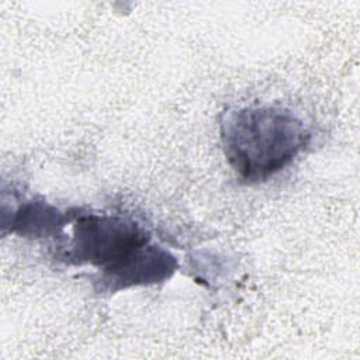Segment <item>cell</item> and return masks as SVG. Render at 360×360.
I'll list each match as a JSON object with an SVG mask.
<instances>
[{
	"mask_svg": "<svg viewBox=\"0 0 360 360\" xmlns=\"http://www.w3.org/2000/svg\"><path fill=\"white\" fill-rule=\"evenodd\" d=\"M65 222L66 218L55 207L30 201L17 210L11 221V231L22 236L46 238L53 233L58 235Z\"/></svg>",
	"mask_w": 360,
	"mask_h": 360,
	"instance_id": "cell-4",
	"label": "cell"
},
{
	"mask_svg": "<svg viewBox=\"0 0 360 360\" xmlns=\"http://www.w3.org/2000/svg\"><path fill=\"white\" fill-rule=\"evenodd\" d=\"M304 122L280 107H243L224 114L225 158L246 183H262L288 166L309 142Z\"/></svg>",
	"mask_w": 360,
	"mask_h": 360,
	"instance_id": "cell-1",
	"label": "cell"
},
{
	"mask_svg": "<svg viewBox=\"0 0 360 360\" xmlns=\"http://www.w3.org/2000/svg\"><path fill=\"white\" fill-rule=\"evenodd\" d=\"M176 267L177 262L169 252L146 243L117 264L101 270L100 281L104 290L117 291L163 281L174 273Z\"/></svg>",
	"mask_w": 360,
	"mask_h": 360,
	"instance_id": "cell-3",
	"label": "cell"
},
{
	"mask_svg": "<svg viewBox=\"0 0 360 360\" xmlns=\"http://www.w3.org/2000/svg\"><path fill=\"white\" fill-rule=\"evenodd\" d=\"M148 242L146 231L132 219L82 214L73 224V236L68 243L65 259L73 264H93L104 270Z\"/></svg>",
	"mask_w": 360,
	"mask_h": 360,
	"instance_id": "cell-2",
	"label": "cell"
}]
</instances>
